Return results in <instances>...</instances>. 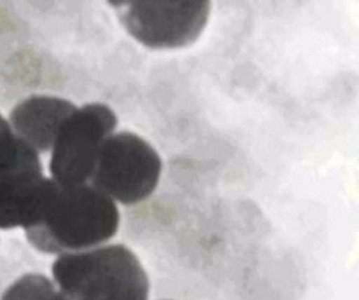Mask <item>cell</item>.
Listing matches in <instances>:
<instances>
[{
  "instance_id": "cell-1",
  "label": "cell",
  "mask_w": 359,
  "mask_h": 300,
  "mask_svg": "<svg viewBox=\"0 0 359 300\" xmlns=\"http://www.w3.org/2000/svg\"><path fill=\"white\" fill-rule=\"evenodd\" d=\"M115 203L90 185L65 186L50 178L37 222L25 231L32 248L46 254L90 250L116 234Z\"/></svg>"
},
{
  "instance_id": "cell-2",
  "label": "cell",
  "mask_w": 359,
  "mask_h": 300,
  "mask_svg": "<svg viewBox=\"0 0 359 300\" xmlns=\"http://www.w3.org/2000/svg\"><path fill=\"white\" fill-rule=\"evenodd\" d=\"M51 271L58 290L73 300H148L147 275L123 245L60 254Z\"/></svg>"
},
{
  "instance_id": "cell-3",
  "label": "cell",
  "mask_w": 359,
  "mask_h": 300,
  "mask_svg": "<svg viewBox=\"0 0 359 300\" xmlns=\"http://www.w3.org/2000/svg\"><path fill=\"white\" fill-rule=\"evenodd\" d=\"M161 172L156 150L137 135L121 132L104 144L89 185L112 200L133 205L151 195Z\"/></svg>"
},
{
  "instance_id": "cell-4",
  "label": "cell",
  "mask_w": 359,
  "mask_h": 300,
  "mask_svg": "<svg viewBox=\"0 0 359 300\" xmlns=\"http://www.w3.org/2000/svg\"><path fill=\"white\" fill-rule=\"evenodd\" d=\"M109 107L99 103L76 109L51 149V179L65 186L89 185L97 158L116 126Z\"/></svg>"
},
{
  "instance_id": "cell-5",
  "label": "cell",
  "mask_w": 359,
  "mask_h": 300,
  "mask_svg": "<svg viewBox=\"0 0 359 300\" xmlns=\"http://www.w3.org/2000/svg\"><path fill=\"white\" fill-rule=\"evenodd\" d=\"M111 4L128 33L151 48H176L192 44L203 33L211 13L209 1Z\"/></svg>"
},
{
  "instance_id": "cell-6",
  "label": "cell",
  "mask_w": 359,
  "mask_h": 300,
  "mask_svg": "<svg viewBox=\"0 0 359 300\" xmlns=\"http://www.w3.org/2000/svg\"><path fill=\"white\" fill-rule=\"evenodd\" d=\"M76 109L67 100L32 96L15 107L9 123L22 140L40 154L51 150L65 123Z\"/></svg>"
},
{
  "instance_id": "cell-7",
  "label": "cell",
  "mask_w": 359,
  "mask_h": 300,
  "mask_svg": "<svg viewBox=\"0 0 359 300\" xmlns=\"http://www.w3.org/2000/svg\"><path fill=\"white\" fill-rule=\"evenodd\" d=\"M43 176L38 154L0 114V183Z\"/></svg>"
},
{
  "instance_id": "cell-8",
  "label": "cell",
  "mask_w": 359,
  "mask_h": 300,
  "mask_svg": "<svg viewBox=\"0 0 359 300\" xmlns=\"http://www.w3.org/2000/svg\"><path fill=\"white\" fill-rule=\"evenodd\" d=\"M57 291L55 283L47 275L29 273L11 284L0 300H50Z\"/></svg>"
}]
</instances>
